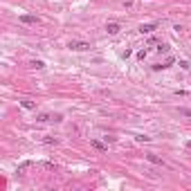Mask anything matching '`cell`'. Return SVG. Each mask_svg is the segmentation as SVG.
Here are the masks:
<instances>
[{
	"label": "cell",
	"instance_id": "2",
	"mask_svg": "<svg viewBox=\"0 0 191 191\" xmlns=\"http://www.w3.org/2000/svg\"><path fill=\"white\" fill-rule=\"evenodd\" d=\"M157 30V25L155 23H148V25H139V34H151V32H155Z\"/></svg>",
	"mask_w": 191,
	"mask_h": 191
},
{
	"label": "cell",
	"instance_id": "6",
	"mask_svg": "<svg viewBox=\"0 0 191 191\" xmlns=\"http://www.w3.org/2000/svg\"><path fill=\"white\" fill-rule=\"evenodd\" d=\"M90 144H92L94 148H97V151H106V148H108V146H106V144H103V142H99V139H92V142H90Z\"/></svg>",
	"mask_w": 191,
	"mask_h": 191
},
{
	"label": "cell",
	"instance_id": "5",
	"mask_svg": "<svg viewBox=\"0 0 191 191\" xmlns=\"http://www.w3.org/2000/svg\"><path fill=\"white\" fill-rule=\"evenodd\" d=\"M146 160H148V162H153V164H164V162H162V157H157L155 153H148Z\"/></svg>",
	"mask_w": 191,
	"mask_h": 191
},
{
	"label": "cell",
	"instance_id": "10",
	"mask_svg": "<svg viewBox=\"0 0 191 191\" xmlns=\"http://www.w3.org/2000/svg\"><path fill=\"white\" fill-rule=\"evenodd\" d=\"M50 119H54L52 115H38V121H50Z\"/></svg>",
	"mask_w": 191,
	"mask_h": 191
},
{
	"label": "cell",
	"instance_id": "9",
	"mask_svg": "<svg viewBox=\"0 0 191 191\" xmlns=\"http://www.w3.org/2000/svg\"><path fill=\"white\" fill-rule=\"evenodd\" d=\"M20 103H23V108H27V110L34 108V101H30V99H25V101H20Z\"/></svg>",
	"mask_w": 191,
	"mask_h": 191
},
{
	"label": "cell",
	"instance_id": "3",
	"mask_svg": "<svg viewBox=\"0 0 191 191\" xmlns=\"http://www.w3.org/2000/svg\"><path fill=\"white\" fill-rule=\"evenodd\" d=\"M119 30H121V27H119L117 23H108V25H106V32H108L110 36H115V34H119Z\"/></svg>",
	"mask_w": 191,
	"mask_h": 191
},
{
	"label": "cell",
	"instance_id": "7",
	"mask_svg": "<svg viewBox=\"0 0 191 191\" xmlns=\"http://www.w3.org/2000/svg\"><path fill=\"white\" fill-rule=\"evenodd\" d=\"M171 65H173V59H166V61L162 63V65H153V70H162V68H171Z\"/></svg>",
	"mask_w": 191,
	"mask_h": 191
},
{
	"label": "cell",
	"instance_id": "13",
	"mask_svg": "<svg viewBox=\"0 0 191 191\" xmlns=\"http://www.w3.org/2000/svg\"><path fill=\"white\" fill-rule=\"evenodd\" d=\"M135 139H137V142H148L151 137H146V135H135Z\"/></svg>",
	"mask_w": 191,
	"mask_h": 191
},
{
	"label": "cell",
	"instance_id": "14",
	"mask_svg": "<svg viewBox=\"0 0 191 191\" xmlns=\"http://www.w3.org/2000/svg\"><path fill=\"white\" fill-rule=\"evenodd\" d=\"M137 59H142V61H144V59H146V50H142V52H137Z\"/></svg>",
	"mask_w": 191,
	"mask_h": 191
},
{
	"label": "cell",
	"instance_id": "8",
	"mask_svg": "<svg viewBox=\"0 0 191 191\" xmlns=\"http://www.w3.org/2000/svg\"><path fill=\"white\" fill-rule=\"evenodd\" d=\"M30 65H32V68H36V70H43V68H45V63H43V61H32Z\"/></svg>",
	"mask_w": 191,
	"mask_h": 191
},
{
	"label": "cell",
	"instance_id": "11",
	"mask_svg": "<svg viewBox=\"0 0 191 191\" xmlns=\"http://www.w3.org/2000/svg\"><path fill=\"white\" fill-rule=\"evenodd\" d=\"M157 52H160V54H166V52H169V45H164V43H162V45L157 47Z\"/></svg>",
	"mask_w": 191,
	"mask_h": 191
},
{
	"label": "cell",
	"instance_id": "4",
	"mask_svg": "<svg viewBox=\"0 0 191 191\" xmlns=\"http://www.w3.org/2000/svg\"><path fill=\"white\" fill-rule=\"evenodd\" d=\"M38 20L36 16H30V14H25V16H20V23H25V25H34Z\"/></svg>",
	"mask_w": 191,
	"mask_h": 191
},
{
	"label": "cell",
	"instance_id": "15",
	"mask_svg": "<svg viewBox=\"0 0 191 191\" xmlns=\"http://www.w3.org/2000/svg\"><path fill=\"white\" fill-rule=\"evenodd\" d=\"M187 146H189V148H191V142H187Z\"/></svg>",
	"mask_w": 191,
	"mask_h": 191
},
{
	"label": "cell",
	"instance_id": "1",
	"mask_svg": "<svg viewBox=\"0 0 191 191\" xmlns=\"http://www.w3.org/2000/svg\"><path fill=\"white\" fill-rule=\"evenodd\" d=\"M70 50L72 52H88L90 50V43H85V41H70Z\"/></svg>",
	"mask_w": 191,
	"mask_h": 191
},
{
	"label": "cell",
	"instance_id": "12",
	"mask_svg": "<svg viewBox=\"0 0 191 191\" xmlns=\"http://www.w3.org/2000/svg\"><path fill=\"white\" fill-rule=\"evenodd\" d=\"M180 115H187V117H191V108H180Z\"/></svg>",
	"mask_w": 191,
	"mask_h": 191
}]
</instances>
